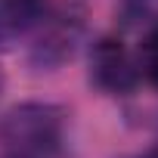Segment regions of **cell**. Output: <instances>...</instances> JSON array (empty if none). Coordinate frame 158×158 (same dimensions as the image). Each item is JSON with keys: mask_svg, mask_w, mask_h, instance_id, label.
I'll list each match as a JSON object with an SVG mask.
<instances>
[{"mask_svg": "<svg viewBox=\"0 0 158 158\" xmlns=\"http://www.w3.org/2000/svg\"><path fill=\"white\" fill-rule=\"evenodd\" d=\"M3 143L13 149V155L22 158H44L59 146L62 136V112L56 106L44 102H25L16 106L0 127Z\"/></svg>", "mask_w": 158, "mask_h": 158, "instance_id": "cell-1", "label": "cell"}, {"mask_svg": "<svg viewBox=\"0 0 158 158\" xmlns=\"http://www.w3.org/2000/svg\"><path fill=\"white\" fill-rule=\"evenodd\" d=\"M136 62L118 37H102L90 50V81L106 93H127L136 84Z\"/></svg>", "mask_w": 158, "mask_h": 158, "instance_id": "cell-2", "label": "cell"}, {"mask_svg": "<svg viewBox=\"0 0 158 158\" xmlns=\"http://www.w3.org/2000/svg\"><path fill=\"white\" fill-rule=\"evenodd\" d=\"M50 0H0V50H10L31 28L44 25Z\"/></svg>", "mask_w": 158, "mask_h": 158, "instance_id": "cell-3", "label": "cell"}, {"mask_svg": "<svg viewBox=\"0 0 158 158\" xmlns=\"http://www.w3.org/2000/svg\"><path fill=\"white\" fill-rule=\"evenodd\" d=\"M74 47H77V25H50L31 47V65L53 71L74 56Z\"/></svg>", "mask_w": 158, "mask_h": 158, "instance_id": "cell-4", "label": "cell"}, {"mask_svg": "<svg viewBox=\"0 0 158 158\" xmlns=\"http://www.w3.org/2000/svg\"><path fill=\"white\" fill-rule=\"evenodd\" d=\"M124 19L130 25H158V0H124Z\"/></svg>", "mask_w": 158, "mask_h": 158, "instance_id": "cell-5", "label": "cell"}, {"mask_svg": "<svg viewBox=\"0 0 158 158\" xmlns=\"http://www.w3.org/2000/svg\"><path fill=\"white\" fill-rule=\"evenodd\" d=\"M143 71L146 77L158 87V25H152V31L146 34V44H143Z\"/></svg>", "mask_w": 158, "mask_h": 158, "instance_id": "cell-6", "label": "cell"}, {"mask_svg": "<svg viewBox=\"0 0 158 158\" xmlns=\"http://www.w3.org/2000/svg\"><path fill=\"white\" fill-rule=\"evenodd\" d=\"M13 158H22V155H13Z\"/></svg>", "mask_w": 158, "mask_h": 158, "instance_id": "cell-7", "label": "cell"}]
</instances>
